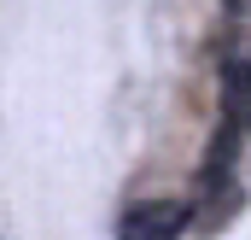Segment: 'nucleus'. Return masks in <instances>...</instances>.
Returning <instances> with one entry per match:
<instances>
[{
    "label": "nucleus",
    "mask_w": 251,
    "mask_h": 240,
    "mask_svg": "<svg viewBox=\"0 0 251 240\" xmlns=\"http://www.w3.org/2000/svg\"><path fill=\"white\" fill-rule=\"evenodd\" d=\"M187 223H193V205H187V199H140V205L123 211L117 240H181Z\"/></svg>",
    "instance_id": "nucleus-1"
}]
</instances>
